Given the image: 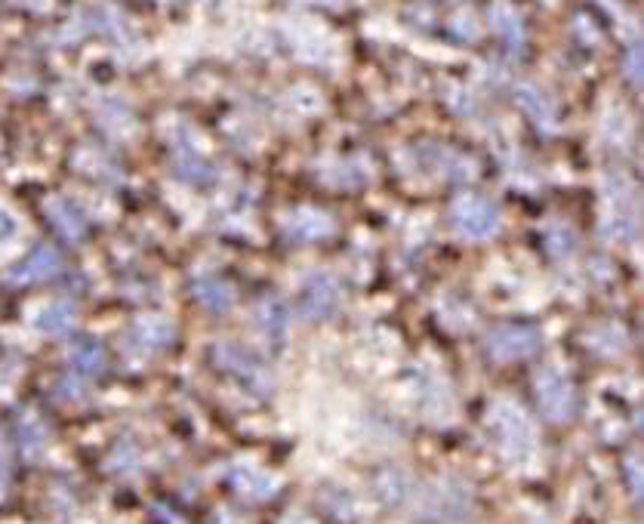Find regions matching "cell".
I'll return each instance as SVG.
<instances>
[{"label":"cell","instance_id":"cell-22","mask_svg":"<svg viewBox=\"0 0 644 524\" xmlns=\"http://www.w3.org/2000/svg\"><path fill=\"white\" fill-rule=\"evenodd\" d=\"M22 7H34V10H41V7H47V0H19Z\"/></svg>","mask_w":644,"mask_h":524},{"label":"cell","instance_id":"cell-5","mask_svg":"<svg viewBox=\"0 0 644 524\" xmlns=\"http://www.w3.org/2000/svg\"><path fill=\"white\" fill-rule=\"evenodd\" d=\"M537 401L552 423H567L577 414V392L574 383L561 370L546 367L537 373Z\"/></svg>","mask_w":644,"mask_h":524},{"label":"cell","instance_id":"cell-4","mask_svg":"<svg viewBox=\"0 0 644 524\" xmlns=\"http://www.w3.org/2000/svg\"><path fill=\"white\" fill-rule=\"evenodd\" d=\"M339 306H343V290H339V281L327 272H312L306 281H302L299 290V312L302 318L309 321H330Z\"/></svg>","mask_w":644,"mask_h":524},{"label":"cell","instance_id":"cell-15","mask_svg":"<svg viewBox=\"0 0 644 524\" xmlns=\"http://www.w3.org/2000/svg\"><path fill=\"white\" fill-rule=\"evenodd\" d=\"M74 321H78V312H74L71 303L65 299H53V303L41 306L34 315V327L47 333V336H65L74 330Z\"/></svg>","mask_w":644,"mask_h":524},{"label":"cell","instance_id":"cell-13","mask_svg":"<svg viewBox=\"0 0 644 524\" xmlns=\"http://www.w3.org/2000/svg\"><path fill=\"white\" fill-rule=\"evenodd\" d=\"M47 216L53 222V229L68 241H81L87 235V216L81 213L78 204H71L65 198H56V201L47 204Z\"/></svg>","mask_w":644,"mask_h":524},{"label":"cell","instance_id":"cell-20","mask_svg":"<svg viewBox=\"0 0 644 524\" xmlns=\"http://www.w3.org/2000/svg\"><path fill=\"white\" fill-rule=\"evenodd\" d=\"M44 429L37 426V420H25L22 423V444H25V451L28 454H41V447H44Z\"/></svg>","mask_w":644,"mask_h":524},{"label":"cell","instance_id":"cell-19","mask_svg":"<svg viewBox=\"0 0 644 524\" xmlns=\"http://www.w3.org/2000/svg\"><path fill=\"white\" fill-rule=\"evenodd\" d=\"M235 484H238V491H244L250 497H269V494H275V481L265 478V475H256L250 469L235 472Z\"/></svg>","mask_w":644,"mask_h":524},{"label":"cell","instance_id":"cell-6","mask_svg":"<svg viewBox=\"0 0 644 524\" xmlns=\"http://www.w3.org/2000/svg\"><path fill=\"white\" fill-rule=\"evenodd\" d=\"M537 349H540V333L524 324H503L497 330H490V336H487V352L497 361L530 358Z\"/></svg>","mask_w":644,"mask_h":524},{"label":"cell","instance_id":"cell-10","mask_svg":"<svg viewBox=\"0 0 644 524\" xmlns=\"http://www.w3.org/2000/svg\"><path fill=\"white\" fill-rule=\"evenodd\" d=\"M284 229L293 241H324L333 232V219L321 210H293Z\"/></svg>","mask_w":644,"mask_h":524},{"label":"cell","instance_id":"cell-7","mask_svg":"<svg viewBox=\"0 0 644 524\" xmlns=\"http://www.w3.org/2000/svg\"><path fill=\"white\" fill-rule=\"evenodd\" d=\"M170 343H173V327H170L164 318H158V315H142V318H136V321L130 324L127 336H124L127 352L142 355V358L164 352Z\"/></svg>","mask_w":644,"mask_h":524},{"label":"cell","instance_id":"cell-18","mask_svg":"<svg viewBox=\"0 0 644 524\" xmlns=\"http://www.w3.org/2000/svg\"><path fill=\"white\" fill-rule=\"evenodd\" d=\"M173 170H176V176H182L188 182H207V179H213V167L195 152V148H179L176 158H173Z\"/></svg>","mask_w":644,"mask_h":524},{"label":"cell","instance_id":"cell-11","mask_svg":"<svg viewBox=\"0 0 644 524\" xmlns=\"http://www.w3.org/2000/svg\"><path fill=\"white\" fill-rule=\"evenodd\" d=\"M256 327L259 333L265 336L269 343L281 346L287 340V330H290V312L287 306L281 303L278 296H269V299H262L259 309H256Z\"/></svg>","mask_w":644,"mask_h":524},{"label":"cell","instance_id":"cell-21","mask_svg":"<svg viewBox=\"0 0 644 524\" xmlns=\"http://www.w3.org/2000/svg\"><path fill=\"white\" fill-rule=\"evenodd\" d=\"M19 235V219L7 210V207H0V244H7Z\"/></svg>","mask_w":644,"mask_h":524},{"label":"cell","instance_id":"cell-17","mask_svg":"<svg viewBox=\"0 0 644 524\" xmlns=\"http://www.w3.org/2000/svg\"><path fill=\"white\" fill-rule=\"evenodd\" d=\"M515 96H518L521 108H524L527 115L534 118L540 127H552V124H555V102H552V96H546L540 87L524 84V87H518Z\"/></svg>","mask_w":644,"mask_h":524},{"label":"cell","instance_id":"cell-3","mask_svg":"<svg viewBox=\"0 0 644 524\" xmlns=\"http://www.w3.org/2000/svg\"><path fill=\"white\" fill-rule=\"evenodd\" d=\"M450 222L463 238L484 241L500 229V210L481 195H460L450 207Z\"/></svg>","mask_w":644,"mask_h":524},{"label":"cell","instance_id":"cell-14","mask_svg":"<svg viewBox=\"0 0 644 524\" xmlns=\"http://www.w3.org/2000/svg\"><path fill=\"white\" fill-rule=\"evenodd\" d=\"M195 299L204 306V309H210L213 315H222V312H229L232 306H235V287L229 284V281H222V278H213V275H207V278H198L195 281Z\"/></svg>","mask_w":644,"mask_h":524},{"label":"cell","instance_id":"cell-9","mask_svg":"<svg viewBox=\"0 0 644 524\" xmlns=\"http://www.w3.org/2000/svg\"><path fill=\"white\" fill-rule=\"evenodd\" d=\"M62 256H59V250L56 247H50V244H37L22 262H16V266L7 272V278L13 281V284H19V287H25V284H41V281H50V278H56L59 272H62Z\"/></svg>","mask_w":644,"mask_h":524},{"label":"cell","instance_id":"cell-1","mask_svg":"<svg viewBox=\"0 0 644 524\" xmlns=\"http://www.w3.org/2000/svg\"><path fill=\"white\" fill-rule=\"evenodd\" d=\"M601 232L608 241H635L638 238V198L635 185L626 176L608 182V213L601 219Z\"/></svg>","mask_w":644,"mask_h":524},{"label":"cell","instance_id":"cell-12","mask_svg":"<svg viewBox=\"0 0 644 524\" xmlns=\"http://www.w3.org/2000/svg\"><path fill=\"white\" fill-rule=\"evenodd\" d=\"M68 364L78 377H96V373L105 370V349L93 336H78L68 346Z\"/></svg>","mask_w":644,"mask_h":524},{"label":"cell","instance_id":"cell-16","mask_svg":"<svg viewBox=\"0 0 644 524\" xmlns=\"http://www.w3.org/2000/svg\"><path fill=\"white\" fill-rule=\"evenodd\" d=\"M490 28H494L500 41L512 50H518L524 44V25H521L518 13L509 4H503V0L490 7Z\"/></svg>","mask_w":644,"mask_h":524},{"label":"cell","instance_id":"cell-8","mask_svg":"<svg viewBox=\"0 0 644 524\" xmlns=\"http://www.w3.org/2000/svg\"><path fill=\"white\" fill-rule=\"evenodd\" d=\"M216 361H219V367H225L229 373H235V377H238L241 383H247V386H253V389H262V392H269V386H272L269 370H265L262 361H259L253 352H247L244 346H238V343H222V346H216Z\"/></svg>","mask_w":644,"mask_h":524},{"label":"cell","instance_id":"cell-2","mask_svg":"<svg viewBox=\"0 0 644 524\" xmlns=\"http://www.w3.org/2000/svg\"><path fill=\"white\" fill-rule=\"evenodd\" d=\"M490 429H494L500 451L509 460H524L530 451H534V426H530V420L518 407L497 404L494 414H490Z\"/></svg>","mask_w":644,"mask_h":524}]
</instances>
